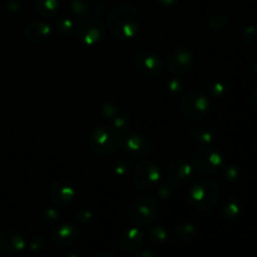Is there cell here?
Listing matches in <instances>:
<instances>
[{
    "label": "cell",
    "instance_id": "10",
    "mask_svg": "<svg viewBox=\"0 0 257 257\" xmlns=\"http://www.w3.org/2000/svg\"><path fill=\"white\" fill-rule=\"evenodd\" d=\"M104 25L97 19H87L80 23L77 33L80 42L87 45H94L102 40L104 37Z\"/></svg>",
    "mask_w": 257,
    "mask_h": 257
},
{
    "label": "cell",
    "instance_id": "19",
    "mask_svg": "<svg viewBox=\"0 0 257 257\" xmlns=\"http://www.w3.org/2000/svg\"><path fill=\"white\" fill-rule=\"evenodd\" d=\"M34 8L42 17L52 18L59 10V0H34Z\"/></svg>",
    "mask_w": 257,
    "mask_h": 257
},
{
    "label": "cell",
    "instance_id": "34",
    "mask_svg": "<svg viewBox=\"0 0 257 257\" xmlns=\"http://www.w3.org/2000/svg\"><path fill=\"white\" fill-rule=\"evenodd\" d=\"M251 100H252V104L257 108V89L252 93V99H251Z\"/></svg>",
    "mask_w": 257,
    "mask_h": 257
},
{
    "label": "cell",
    "instance_id": "18",
    "mask_svg": "<svg viewBox=\"0 0 257 257\" xmlns=\"http://www.w3.org/2000/svg\"><path fill=\"white\" fill-rule=\"evenodd\" d=\"M103 113L107 117V119H109L117 130H125L128 127V124H130V118L124 113L120 112L119 108L113 107L112 104L105 105L103 108Z\"/></svg>",
    "mask_w": 257,
    "mask_h": 257
},
{
    "label": "cell",
    "instance_id": "13",
    "mask_svg": "<svg viewBox=\"0 0 257 257\" xmlns=\"http://www.w3.org/2000/svg\"><path fill=\"white\" fill-rule=\"evenodd\" d=\"M25 238L22 232L14 228H7L0 232V250L7 253L22 252L25 248Z\"/></svg>",
    "mask_w": 257,
    "mask_h": 257
},
{
    "label": "cell",
    "instance_id": "26",
    "mask_svg": "<svg viewBox=\"0 0 257 257\" xmlns=\"http://www.w3.org/2000/svg\"><path fill=\"white\" fill-rule=\"evenodd\" d=\"M208 24L211 25L212 29H221V28L226 27L227 19L225 17H212V19H210Z\"/></svg>",
    "mask_w": 257,
    "mask_h": 257
},
{
    "label": "cell",
    "instance_id": "24",
    "mask_svg": "<svg viewBox=\"0 0 257 257\" xmlns=\"http://www.w3.org/2000/svg\"><path fill=\"white\" fill-rule=\"evenodd\" d=\"M73 29H74V24L68 18H60L57 20V30L62 37H69Z\"/></svg>",
    "mask_w": 257,
    "mask_h": 257
},
{
    "label": "cell",
    "instance_id": "8",
    "mask_svg": "<svg viewBox=\"0 0 257 257\" xmlns=\"http://www.w3.org/2000/svg\"><path fill=\"white\" fill-rule=\"evenodd\" d=\"M210 100L201 93H190L180 100V110L188 119H200L207 114Z\"/></svg>",
    "mask_w": 257,
    "mask_h": 257
},
{
    "label": "cell",
    "instance_id": "4",
    "mask_svg": "<svg viewBox=\"0 0 257 257\" xmlns=\"http://www.w3.org/2000/svg\"><path fill=\"white\" fill-rule=\"evenodd\" d=\"M119 145V137L114 128L99 127L94 130L89 138L90 150L98 156H108L115 152Z\"/></svg>",
    "mask_w": 257,
    "mask_h": 257
},
{
    "label": "cell",
    "instance_id": "31",
    "mask_svg": "<svg viewBox=\"0 0 257 257\" xmlns=\"http://www.w3.org/2000/svg\"><path fill=\"white\" fill-rule=\"evenodd\" d=\"M136 257H155V253H153L151 250H142V251H138V253L136 255Z\"/></svg>",
    "mask_w": 257,
    "mask_h": 257
},
{
    "label": "cell",
    "instance_id": "30",
    "mask_svg": "<svg viewBox=\"0 0 257 257\" xmlns=\"http://www.w3.org/2000/svg\"><path fill=\"white\" fill-rule=\"evenodd\" d=\"M58 212L55 210H48L47 212V221L48 222H53V221H55L58 218Z\"/></svg>",
    "mask_w": 257,
    "mask_h": 257
},
{
    "label": "cell",
    "instance_id": "1",
    "mask_svg": "<svg viewBox=\"0 0 257 257\" xmlns=\"http://www.w3.org/2000/svg\"><path fill=\"white\" fill-rule=\"evenodd\" d=\"M108 30L118 39H131L140 30V15L133 7H117L108 18Z\"/></svg>",
    "mask_w": 257,
    "mask_h": 257
},
{
    "label": "cell",
    "instance_id": "12",
    "mask_svg": "<svg viewBox=\"0 0 257 257\" xmlns=\"http://www.w3.org/2000/svg\"><path fill=\"white\" fill-rule=\"evenodd\" d=\"M122 148L132 157H145L151 150V143L140 133H130L122 138Z\"/></svg>",
    "mask_w": 257,
    "mask_h": 257
},
{
    "label": "cell",
    "instance_id": "32",
    "mask_svg": "<svg viewBox=\"0 0 257 257\" xmlns=\"http://www.w3.org/2000/svg\"><path fill=\"white\" fill-rule=\"evenodd\" d=\"M92 257H115L112 252H108V251H100V252L94 253Z\"/></svg>",
    "mask_w": 257,
    "mask_h": 257
},
{
    "label": "cell",
    "instance_id": "6",
    "mask_svg": "<svg viewBox=\"0 0 257 257\" xmlns=\"http://www.w3.org/2000/svg\"><path fill=\"white\" fill-rule=\"evenodd\" d=\"M196 65V58L186 48H173L166 54L165 67L173 74H186Z\"/></svg>",
    "mask_w": 257,
    "mask_h": 257
},
{
    "label": "cell",
    "instance_id": "16",
    "mask_svg": "<svg viewBox=\"0 0 257 257\" xmlns=\"http://www.w3.org/2000/svg\"><path fill=\"white\" fill-rule=\"evenodd\" d=\"M79 237V231L73 225H62L52 231L53 242L59 246L73 245Z\"/></svg>",
    "mask_w": 257,
    "mask_h": 257
},
{
    "label": "cell",
    "instance_id": "7",
    "mask_svg": "<svg viewBox=\"0 0 257 257\" xmlns=\"http://www.w3.org/2000/svg\"><path fill=\"white\" fill-rule=\"evenodd\" d=\"M161 178L160 167L148 160L141 161L135 171V185L138 190L148 191L156 188Z\"/></svg>",
    "mask_w": 257,
    "mask_h": 257
},
{
    "label": "cell",
    "instance_id": "29",
    "mask_svg": "<svg viewBox=\"0 0 257 257\" xmlns=\"http://www.w3.org/2000/svg\"><path fill=\"white\" fill-rule=\"evenodd\" d=\"M130 162H127V161H125L124 162V165H120V160L119 161H117V162L114 163V165H113V168H114L115 170V172L118 173V175H120V176H123L124 175L125 172H127L128 170H130Z\"/></svg>",
    "mask_w": 257,
    "mask_h": 257
},
{
    "label": "cell",
    "instance_id": "28",
    "mask_svg": "<svg viewBox=\"0 0 257 257\" xmlns=\"http://www.w3.org/2000/svg\"><path fill=\"white\" fill-rule=\"evenodd\" d=\"M210 90H211V93H212L213 95H217V97H221V95H222L223 93H225L226 87L221 82H215L212 85H211Z\"/></svg>",
    "mask_w": 257,
    "mask_h": 257
},
{
    "label": "cell",
    "instance_id": "33",
    "mask_svg": "<svg viewBox=\"0 0 257 257\" xmlns=\"http://www.w3.org/2000/svg\"><path fill=\"white\" fill-rule=\"evenodd\" d=\"M160 4L166 5V7H171V5H175L178 0H157Z\"/></svg>",
    "mask_w": 257,
    "mask_h": 257
},
{
    "label": "cell",
    "instance_id": "25",
    "mask_svg": "<svg viewBox=\"0 0 257 257\" xmlns=\"http://www.w3.org/2000/svg\"><path fill=\"white\" fill-rule=\"evenodd\" d=\"M243 40L246 43H257V28L256 27H248L243 33Z\"/></svg>",
    "mask_w": 257,
    "mask_h": 257
},
{
    "label": "cell",
    "instance_id": "21",
    "mask_svg": "<svg viewBox=\"0 0 257 257\" xmlns=\"http://www.w3.org/2000/svg\"><path fill=\"white\" fill-rule=\"evenodd\" d=\"M190 136L193 138V140L200 141L201 143H206V145L211 143L213 140V133L212 131H211V128L203 124L195 125V127L191 128Z\"/></svg>",
    "mask_w": 257,
    "mask_h": 257
},
{
    "label": "cell",
    "instance_id": "17",
    "mask_svg": "<svg viewBox=\"0 0 257 257\" xmlns=\"http://www.w3.org/2000/svg\"><path fill=\"white\" fill-rule=\"evenodd\" d=\"M52 35V28L45 22H33L25 29V38L32 43H44Z\"/></svg>",
    "mask_w": 257,
    "mask_h": 257
},
{
    "label": "cell",
    "instance_id": "5",
    "mask_svg": "<svg viewBox=\"0 0 257 257\" xmlns=\"http://www.w3.org/2000/svg\"><path fill=\"white\" fill-rule=\"evenodd\" d=\"M192 166L205 175H212L217 172L222 166V157L216 150L211 147L196 148L191 156Z\"/></svg>",
    "mask_w": 257,
    "mask_h": 257
},
{
    "label": "cell",
    "instance_id": "23",
    "mask_svg": "<svg viewBox=\"0 0 257 257\" xmlns=\"http://www.w3.org/2000/svg\"><path fill=\"white\" fill-rule=\"evenodd\" d=\"M70 10L75 17H87L90 12V5L85 0H73Z\"/></svg>",
    "mask_w": 257,
    "mask_h": 257
},
{
    "label": "cell",
    "instance_id": "20",
    "mask_svg": "<svg viewBox=\"0 0 257 257\" xmlns=\"http://www.w3.org/2000/svg\"><path fill=\"white\" fill-rule=\"evenodd\" d=\"M196 233H197V231H196L195 226L187 222L181 223V225H178L177 227L175 228L176 238H177L178 241H181V242L185 243L192 241L193 238L196 237Z\"/></svg>",
    "mask_w": 257,
    "mask_h": 257
},
{
    "label": "cell",
    "instance_id": "15",
    "mask_svg": "<svg viewBox=\"0 0 257 257\" xmlns=\"http://www.w3.org/2000/svg\"><path fill=\"white\" fill-rule=\"evenodd\" d=\"M145 242V236L138 228L133 227L123 232L119 237V247L125 252H137Z\"/></svg>",
    "mask_w": 257,
    "mask_h": 257
},
{
    "label": "cell",
    "instance_id": "9",
    "mask_svg": "<svg viewBox=\"0 0 257 257\" xmlns=\"http://www.w3.org/2000/svg\"><path fill=\"white\" fill-rule=\"evenodd\" d=\"M192 167L187 161L176 158L171 161L167 167V180L172 187H182L192 178Z\"/></svg>",
    "mask_w": 257,
    "mask_h": 257
},
{
    "label": "cell",
    "instance_id": "35",
    "mask_svg": "<svg viewBox=\"0 0 257 257\" xmlns=\"http://www.w3.org/2000/svg\"><path fill=\"white\" fill-rule=\"evenodd\" d=\"M67 257H80V256L78 255V253H75V252H72V253H69V255H68Z\"/></svg>",
    "mask_w": 257,
    "mask_h": 257
},
{
    "label": "cell",
    "instance_id": "27",
    "mask_svg": "<svg viewBox=\"0 0 257 257\" xmlns=\"http://www.w3.org/2000/svg\"><path fill=\"white\" fill-rule=\"evenodd\" d=\"M238 212H240V208H238V206L236 205V203H228V205L226 206L225 213L228 218L236 217V216L238 215Z\"/></svg>",
    "mask_w": 257,
    "mask_h": 257
},
{
    "label": "cell",
    "instance_id": "11",
    "mask_svg": "<svg viewBox=\"0 0 257 257\" xmlns=\"http://www.w3.org/2000/svg\"><path fill=\"white\" fill-rule=\"evenodd\" d=\"M135 67L138 72L147 78H155L163 70V64L158 57L150 52H142L136 57Z\"/></svg>",
    "mask_w": 257,
    "mask_h": 257
},
{
    "label": "cell",
    "instance_id": "2",
    "mask_svg": "<svg viewBox=\"0 0 257 257\" xmlns=\"http://www.w3.org/2000/svg\"><path fill=\"white\" fill-rule=\"evenodd\" d=\"M220 198V190L213 181L202 180L190 188L187 201L193 208L200 211L211 210Z\"/></svg>",
    "mask_w": 257,
    "mask_h": 257
},
{
    "label": "cell",
    "instance_id": "3",
    "mask_svg": "<svg viewBox=\"0 0 257 257\" xmlns=\"http://www.w3.org/2000/svg\"><path fill=\"white\" fill-rule=\"evenodd\" d=\"M158 213V202L152 196H141L130 207L131 220L138 226H148L155 221Z\"/></svg>",
    "mask_w": 257,
    "mask_h": 257
},
{
    "label": "cell",
    "instance_id": "22",
    "mask_svg": "<svg viewBox=\"0 0 257 257\" xmlns=\"http://www.w3.org/2000/svg\"><path fill=\"white\" fill-rule=\"evenodd\" d=\"M148 240L151 241L152 245H163L167 241V232L162 226H155V227L150 228L148 232Z\"/></svg>",
    "mask_w": 257,
    "mask_h": 257
},
{
    "label": "cell",
    "instance_id": "14",
    "mask_svg": "<svg viewBox=\"0 0 257 257\" xmlns=\"http://www.w3.org/2000/svg\"><path fill=\"white\" fill-rule=\"evenodd\" d=\"M53 201L59 206H67L73 202L75 197V190L64 180H55L50 188Z\"/></svg>",
    "mask_w": 257,
    "mask_h": 257
}]
</instances>
